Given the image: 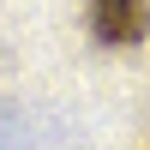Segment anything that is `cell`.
<instances>
[{
    "instance_id": "obj_1",
    "label": "cell",
    "mask_w": 150,
    "mask_h": 150,
    "mask_svg": "<svg viewBox=\"0 0 150 150\" xmlns=\"http://www.w3.org/2000/svg\"><path fill=\"white\" fill-rule=\"evenodd\" d=\"M90 36L102 48H138L150 36V0H90Z\"/></svg>"
}]
</instances>
